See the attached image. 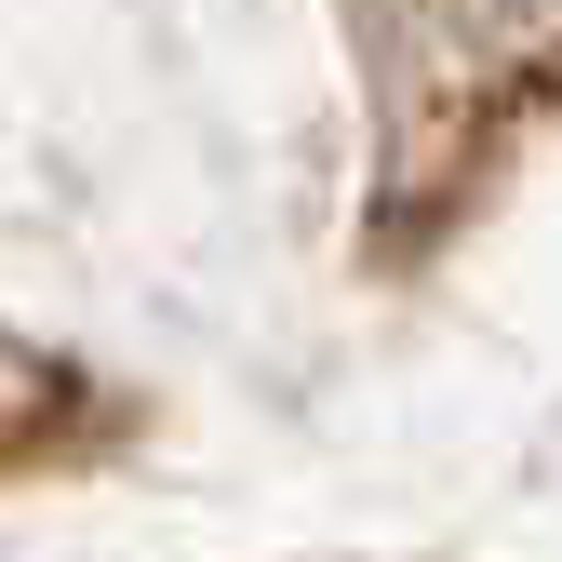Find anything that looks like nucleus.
I'll return each instance as SVG.
<instances>
[{
	"label": "nucleus",
	"instance_id": "f257e3e1",
	"mask_svg": "<svg viewBox=\"0 0 562 562\" xmlns=\"http://www.w3.org/2000/svg\"><path fill=\"white\" fill-rule=\"evenodd\" d=\"M496 14H549V0H496Z\"/></svg>",
	"mask_w": 562,
	"mask_h": 562
}]
</instances>
